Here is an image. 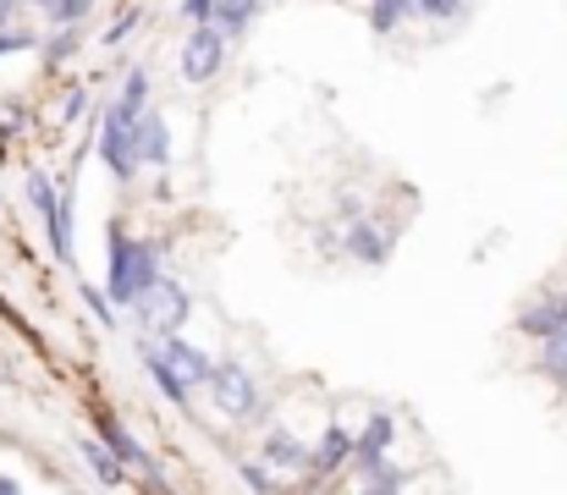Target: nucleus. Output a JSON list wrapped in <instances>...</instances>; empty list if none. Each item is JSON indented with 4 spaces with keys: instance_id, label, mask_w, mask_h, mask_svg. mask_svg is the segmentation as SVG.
<instances>
[{
    "instance_id": "nucleus-11",
    "label": "nucleus",
    "mask_w": 567,
    "mask_h": 495,
    "mask_svg": "<svg viewBox=\"0 0 567 495\" xmlns=\"http://www.w3.org/2000/svg\"><path fill=\"white\" fill-rule=\"evenodd\" d=\"M391 441H396L391 413H375V419L364 424V435H353V457H359V463H380V457L391 452Z\"/></svg>"
},
{
    "instance_id": "nucleus-3",
    "label": "nucleus",
    "mask_w": 567,
    "mask_h": 495,
    "mask_svg": "<svg viewBox=\"0 0 567 495\" xmlns=\"http://www.w3.org/2000/svg\"><path fill=\"white\" fill-rule=\"evenodd\" d=\"M209 396H215V408H220L226 419H237V424L259 419V380L248 374V363H215Z\"/></svg>"
},
{
    "instance_id": "nucleus-14",
    "label": "nucleus",
    "mask_w": 567,
    "mask_h": 495,
    "mask_svg": "<svg viewBox=\"0 0 567 495\" xmlns=\"http://www.w3.org/2000/svg\"><path fill=\"white\" fill-rule=\"evenodd\" d=\"M359 479H364L359 495H402V479H408V474H402L396 463L380 457V463H359Z\"/></svg>"
},
{
    "instance_id": "nucleus-18",
    "label": "nucleus",
    "mask_w": 567,
    "mask_h": 495,
    "mask_svg": "<svg viewBox=\"0 0 567 495\" xmlns=\"http://www.w3.org/2000/svg\"><path fill=\"white\" fill-rule=\"evenodd\" d=\"M144 369H150V380H155V385H161V391H166V396H172L177 408H188V391L177 385V374L166 369V358H161L155 347H144Z\"/></svg>"
},
{
    "instance_id": "nucleus-4",
    "label": "nucleus",
    "mask_w": 567,
    "mask_h": 495,
    "mask_svg": "<svg viewBox=\"0 0 567 495\" xmlns=\"http://www.w3.org/2000/svg\"><path fill=\"white\" fill-rule=\"evenodd\" d=\"M28 198H33V209L50 220V243H55V254L61 259H72V231H66V198L50 187V176L44 171H28Z\"/></svg>"
},
{
    "instance_id": "nucleus-19",
    "label": "nucleus",
    "mask_w": 567,
    "mask_h": 495,
    "mask_svg": "<svg viewBox=\"0 0 567 495\" xmlns=\"http://www.w3.org/2000/svg\"><path fill=\"white\" fill-rule=\"evenodd\" d=\"M557 326H563V303H546V309H529V314H524V330H529V336H551Z\"/></svg>"
},
{
    "instance_id": "nucleus-17",
    "label": "nucleus",
    "mask_w": 567,
    "mask_h": 495,
    "mask_svg": "<svg viewBox=\"0 0 567 495\" xmlns=\"http://www.w3.org/2000/svg\"><path fill=\"white\" fill-rule=\"evenodd\" d=\"M83 463L94 468V479H100V485H122V479H127V468H122V463H116V457H111L100 441H83Z\"/></svg>"
},
{
    "instance_id": "nucleus-15",
    "label": "nucleus",
    "mask_w": 567,
    "mask_h": 495,
    "mask_svg": "<svg viewBox=\"0 0 567 495\" xmlns=\"http://www.w3.org/2000/svg\"><path fill=\"white\" fill-rule=\"evenodd\" d=\"M540 369H546L557 385H567V326H557L551 336H540Z\"/></svg>"
},
{
    "instance_id": "nucleus-12",
    "label": "nucleus",
    "mask_w": 567,
    "mask_h": 495,
    "mask_svg": "<svg viewBox=\"0 0 567 495\" xmlns=\"http://www.w3.org/2000/svg\"><path fill=\"white\" fill-rule=\"evenodd\" d=\"M100 435H105L100 446H105V452H111L116 463H133V468H150V452H144V446H138V441H133V435H127V430H122L116 419H105V424H100Z\"/></svg>"
},
{
    "instance_id": "nucleus-21",
    "label": "nucleus",
    "mask_w": 567,
    "mask_h": 495,
    "mask_svg": "<svg viewBox=\"0 0 567 495\" xmlns=\"http://www.w3.org/2000/svg\"><path fill=\"white\" fill-rule=\"evenodd\" d=\"M237 474H243V485H254L259 495H276V485H270V474H265V463H243Z\"/></svg>"
},
{
    "instance_id": "nucleus-29",
    "label": "nucleus",
    "mask_w": 567,
    "mask_h": 495,
    "mask_svg": "<svg viewBox=\"0 0 567 495\" xmlns=\"http://www.w3.org/2000/svg\"><path fill=\"white\" fill-rule=\"evenodd\" d=\"M28 6H55V0H28Z\"/></svg>"
},
{
    "instance_id": "nucleus-28",
    "label": "nucleus",
    "mask_w": 567,
    "mask_h": 495,
    "mask_svg": "<svg viewBox=\"0 0 567 495\" xmlns=\"http://www.w3.org/2000/svg\"><path fill=\"white\" fill-rule=\"evenodd\" d=\"M0 495H17V485H11V479H0Z\"/></svg>"
},
{
    "instance_id": "nucleus-24",
    "label": "nucleus",
    "mask_w": 567,
    "mask_h": 495,
    "mask_svg": "<svg viewBox=\"0 0 567 495\" xmlns=\"http://www.w3.org/2000/svg\"><path fill=\"white\" fill-rule=\"evenodd\" d=\"M50 11H55V22H78V17L89 11V0H55Z\"/></svg>"
},
{
    "instance_id": "nucleus-5",
    "label": "nucleus",
    "mask_w": 567,
    "mask_h": 495,
    "mask_svg": "<svg viewBox=\"0 0 567 495\" xmlns=\"http://www.w3.org/2000/svg\"><path fill=\"white\" fill-rule=\"evenodd\" d=\"M220 61H226V39L204 22V28H193L188 44H183V78L188 83H209L215 72H220Z\"/></svg>"
},
{
    "instance_id": "nucleus-22",
    "label": "nucleus",
    "mask_w": 567,
    "mask_h": 495,
    "mask_svg": "<svg viewBox=\"0 0 567 495\" xmlns=\"http://www.w3.org/2000/svg\"><path fill=\"white\" fill-rule=\"evenodd\" d=\"M83 298H89V309H94V320H100V326H116V309L105 303V292H94V287H83Z\"/></svg>"
},
{
    "instance_id": "nucleus-23",
    "label": "nucleus",
    "mask_w": 567,
    "mask_h": 495,
    "mask_svg": "<svg viewBox=\"0 0 567 495\" xmlns=\"http://www.w3.org/2000/svg\"><path fill=\"white\" fill-rule=\"evenodd\" d=\"M408 6L424 17H457V0H408Z\"/></svg>"
},
{
    "instance_id": "nucleus-7",
    "label": "nucleus",
    "mask_w": 567,
    "mask_h": 495,
    "mask_svg": "<svg viewBox=\"0 0 567 495\" xmlns=\"http://www.w3.org/2000/svg\"><path fill=\"white\" fill-rule=\"evenodd\" d=\"M100 161H105V171H111L116 182H127V176L138 171V155H133V127H127V122H116L111 111H105V122H100Z\"/></svg>"
},
{
    "instance_id": "nucleus-8",
    "label": "nucleus",
    "mask_w": 567,
    "mask_h": 495,
    "mask_svg": "<svg viewBox=\"0 0 567 495\" xmlns=\"http://www.w3.org/2000/svg\"><path fill=\"white\" fill-rule=\"evenodd\" d=\"M348 463H353V430L331 424V430L320 435V446L309 452V468H303V474H315V479H331V474H342Z\"/></svg>"
},
{
    "instance_id": "nucleus-1",
    "label": "nucleus",
    "mask_w": 567,
    "mask_h": 495,
    "mask_svg": "<svg viewBox=\"0 0 567 495\" xmlns=\"http://www.w3.org/2000/svg\"><path fill=\"white\" fill-rule=\"evenodd\" d=\"M155 287V248L150 243H133L122 231H111V298L116 303H138L144 292Z\"/></svg>"
},
{
    "instance_id": "nucleus-27",
    "label": "nucleus",
    "mask_w": 567,
    "mask_h": 495,
    "mask_svg": "<svg viewBox=\"0 0 567 495\" xmlns=\"http://www.w3.org/2000/svg\"><path fill=\"white\" fill-rule=\"evenodd\" d=\"M6 17H11V0H0V28H6Z\"/></svg>"
},
{
    "instance_id": "nucleus-25",
    "label": "nucleus",
    "mask_w": 567,
    "mask_h": 495,
    "mask_svg": "<svg viewBox=\"0 0 567 495\" xmlns=\"http://www.w3.org/2000/svg\"><path fill=\"white\" fill-rule=\"evenodd\" d=\"M215 6H220V0H183V11H188V17L198 22V28H204V22L215 17Z\"/></svg>"
},
{
    "instance_id": "nucleus-6",
    "label": "nucleus",
    "mask_w": 567,
    "mask_h": 495,
    "mask_svg": "<svg viewBox=\"0 0 567 495\" xmlns=\"http://www.w3.org/2000/svg\"><path fill=\"white\" fill-rule=\"evenodd\" d=\"M161 358H166V369L177 374L183 391L209 385V374H215V358H204V352H198L193 341H183V336H166V341H161Z\"/></svg>"
},
{
    "instance_id": "nucleus-9",
    "label": "nucleus",
    "mask_w": 567,
    "mask_h": 495,
    "mask_svg": "<svg viewBox=\"0 0 567 495\" xmlns=\"http://www.w3.org/2000/svg\"><path fill=\"white\" fill-rule=\"evenodd\" d=\"M133 155H138V165H166L172 161V127H166L161 111H144V116L133 122Z\"/></svg>"
},
{
    "instance_id": "nucleus-10",
    "label": "nucleus",
    "mask_w": 567,
    "mask_h": 495,
    "mask_svg": "<svg viewBox=\"0 0 567 495\" xmlns=\"http://www.w3.org/2000/svg\"><path fill=\"white\" fill-rule=\"evenodd\" d=\"M265 468H276V474H303L309 468V446L298 441V435H287V430H270L265 435V457H259Z\"/></svg>"
},
{
    "instance_id": "nucleus-16",
    "label": "nucleus",
    "mask_w": 567,
    "mask_h": 495,
    "mask_svg": "<svg viewBox=\"0 0 567 495\" xmlns=\"http://www.w3.org/2000/svg\"><path fill=\"white\" fill-rule=\"evenodd\" d=\"M248 22H254V0H220L215 17H209V28H215L220 39H226V33H243Z\"/></svg>"
},
{
    "instance_id": "nucleus-26",
    "label": "nucleus",
    "mask_w": 567,
    "mask_h": 495,
    "mask_svg": "<svg viewBox=\"0 0 567 495\" xmlns=\"http://www.w3.org/2000/svg\"><path fill=\"white\" fill-rule=\"evenodd\" d=\"M133 22H138V11H122V17H116V28L105 33V44H122V39L133 33Z\"/></svg>"
},
{
    "instance_id": "nucleus-13",
    "label": "nucleus",
    "mask_w": 567,
    "mask_h": 495,
    "mask_svg": "<svg viewBox=\"0 0 567 495\" xmlns=\"http://www.w3.org/2000/svg\"><path fill=\"white\" fill-rule=\"evenodd\" d=\"M348 248H353V259H359V265H385V254H391V237L359 220V226L348 231Z\"/></svg>"
},
{
    "instance_id": "nucleus-20",
    "label": "nucleus",
    "mask_w": 567,
    "mask_h": 495,
    "mask_svg": "<svg viewBox=\"0 0 567 495\" xmlns=\"http://www.w3.org/2000/svg\"><path fill=\"white\" fill-rule=\"evenodd\" d=\"M402 17H408V0H375V11H370V22H375L380 33H391Z\"/></svg>"
},
{
    "instance_id": "nucleus-2",
    "label": "nucleus",
    "mask_w": 567,
    "mask_h": 495,
    "mask_svg": "<svg viewBox=\"0 0 567 495\" xmlns=\"http://www.w3.org/2000/svg\"><path fill=\"white\" fill-rule=\"evenodd\" d=\"M133 314H138V326L150 330V336H177V330L188 326L193 314V298L177 287V281H166V276H155V287L133 303Z\"/></svg>"
}]
</instances>
